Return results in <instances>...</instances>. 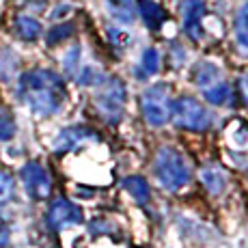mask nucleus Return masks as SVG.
<instances>
[{"label":"nucleus","mask_w":248,"mask_h":248,"mask_svg":"<svg viewBox=\"0 0 248 248\" xmlns=\"http://www.w3.org/2000/svg\"><path fill=\"white\" fill-rule=\"evenodd\" d=\"M22 181L26 192L37 201H44L52 194V179L39 162H28L22 169Z\"/></svg>","instance_id":"423d86ee"},{"label":"nucleus","mask_w":248,"mask_h":248,"mask_svg":"<svg viewBox=\"0 0 248 248\" xmlns=\"http://www.w3.org/2000/svg\"><path fill=\"white\" fill-rule=\"evenodd\" d=\"M181 16H184V31L192 41H201L203 28L201 20L205 16V2L203 0H184L181 2Z\"/></svg>","instance_id":"6e6552de"},{"label":"nucleus","mask_w":248,"mask_h":248,"mask_svg":"<svg viewBox=\"0 0 248 248\" xmlns=\"http://www.w3.org/2000/svg\"><path fill=\"white\" fill-rule=\"evenodd\" d=\"M138 11H140L142 22H145V26L149 31H158L162 24L166 22V11L154 0H140L138 2Z\"/></svg>","instance_id":"9b49d317"},{"label":"nucleus","mask_w":248,"mask_h":248,"mask_svg":"<svg viewBox=\"0 0 248 248\" xmlns=\"http://www.w3.org/2000/svg\"><path fill=\"white\" fill-rule=\"evenodd\" d=\"M235 39L244 50H248V2L242 4L235 16Z\"/></svg>","instance_id":"f3484780"},{"label":"nucleus","mask_w":248,"mask_h":248,"mask_svg":"<svg viewBox=\"0 0 248 248\" xmlns=\"http://www.w3.org/2000/svg\"><path fill=\"white\" fill-rule=\"evenodd\" d=\"M218 80H220V69L214 63H209V61H203V63H199L194 67V84L197 87L207 89L214 82H218Z\"/></svg>","instance_id":"4468645a"},{"label":"nucleus","mask_w":248,"mask_h":248,"mask_svg":"<svg viewBox=\"0 0 248 248\" xmlns=\"http://www.w3.org/2000/svg\"><path fill=\"white\" fill-rule=\"evenodd\" d=\"M170 119L179 130L188 132H205L209 127V121H212L203 104L197 102L194 97H188V95L173 102V117Z\"/></svg>","instance_id":"20e7f679"},{"label":"nucleus","mask_w":248,"mask_h":248,"mask_svg":"<svg viewBox=\"0 0 248 248\" xmlns=\"http://www.w3.org/2000/svg\"><path fill=\"white\" fill-rule=\"evenodd\" d=\"M140 76H155L160 71V54L155 47H147L145 52H142V59H140Z\"/></svg>","instance_id":"a211bd4d"},{"label":"nucleus","mask_w":248,"mask_h":248,"mask_svg":"<svg viewBox=\"0 0 248 248\" xmlns=\"http://www.w3.org/2000/svg\"><path fill=\"white\" fill-rule=\"evenodd\" d=\"M125 102H127V93H125V84L119 78H110L106 84L102 87V91L95 97L97 110L102 112V117L108 123H119L125 112Z\"/></svg>","instance_id":"39448f33"},{"label":"nucleus","mask_w":248,"mask_h":248,"mask_svg":"<svg viewBox=\"0 0 248 248\" xmlns=\"http://www.w3.org/2000/svg\"><path fill=\"white\" fill-rule=\"evenodd\" d=\"M74 35V24H59V26H54L50 32H47V44L50 46H56L61 44V41L69 39V37Z\"/></svg>","instance_id":"aec40b11"},{"label":"nucleus","mask_w":248,"mask_h":248,"mask_svg":"<svg viewBox=\"0 0 248 248\" xmlns=\"http://www.w3.org/2000/svg\"><path fill=\"white\" fill-rule=\"evenodd\" d=\"M155 177L164 190H179L190 179L188 160L173 147H162L155 155Z\"/></svg>","instance_id":"f03ea898"},{"label":"nucleus","mask_w":248,"mask_h":248,"mask_svg":"<svg viewBox=\"0 0 248 248\" xmlns=\"http://www.w3.org/2000/svg\"><path fill=\"white\" fill-rule=\"evenodd\" d=\"M201 184L212 194H222L227 188V175L218 164H207L201 169Z\"/></svg>","instance_id":"9d476101"},{"label":"nucleus","mask_w":248,"mask_h":248,"mask_svg":"<svg viewBox=\"0 0 248 248\" xmlns=\"http://www.w3.org/2000/svg\"><path fill=\"white\" fill-rule=\"evenodd\" d=\"M16 136V121L7 108L0 106V140H11Z\"/></svg>","instance_id":"6ab92c4d"},{"label":"nucleus","mask_w":248,"mask_h":248,"mask_svg":"<svg viewBox=\"0 0 248 248\" xmlns=\"http://www.w3.org/2000/svg\"><path fill=\"white\" fill-rule=\"evenodd\" d=\"M20 95L37 117H50L65 102V82L54 71L35 69L22 76Z\"/></svg>","instance_id":"f257e3e1"},{"label":"nucleus","mask_w":248,"mask_h":248,"mask_svg":"<svg viewBox=\"0 0 248 248\" xmlns=\"http://www.w3.org/2000/svg\"><path fill=\"white\" fill-rule=\"evenodd\" d=\"M89 140H99L97 132L89 130V127H67V130H61V134L54 140V151L63 154V151H71L76 147H80L82 142Z\"/></svg>","instance_id":"1a4fd4ad"},{"label":"nucleus","mask_w":248,"mask_h":248,"mask_svg":"<svg viewBox=\"0 0 248 248\" xmlns=\"http://www.w3.org/2000/svg\"><path fill=\"white\" fill-rule=\"evenodd\" d=\"M102 76H99V71H95V69H84V74L78 78V82H82V84H95V82H102Z\"/></svg>","instance_id":"5701e85b"},{"label":"nucleus","mask_w":248,"mask_h":248,"mask_svg":"<svg viewBox=\"0 0 248 248\" xmlns=\"http://www.w3.org/2000/svg\"><path fill=\"white\" fill-rule=\"evenodd\" d=\"M240 93H242V97H244V102L248 106V74H244L240 78Z\"/></svg>","instance_id":"b1692460"},{"label":"nucleus","mask_w":248,"mask_h":248,"mask_svg":"<svg viewBox=\"0 0 248 248\" xmlns=\"http://www.w3.org/2000/svg\"><path fill=\"white\" fill-rule=\"evenodd\" d=\"M17 32H20L22 39L26 41H35L37 37L41 35V24L35 20V17H28V16H20L17 17Z\"/></svg>","instance_id":"dca6fc26"},{"label":"nucleus","mask_w":248,"mask_h":248,"mask_svg":"<svg viewBox=\"0 0 248 248\" xmlns=\"http://www.w3.org/2000/svg\"><path fill=\"white\" fill-rule=\"evenodd\" d=\"M203 91H205V99L209 104H214V106H225V104H229V99H231V87L227 82H222V80H218V82H214L212 87H207Z\"/></svg>","instance_id":"2eb2a0df"},{"label":"nucleus","mask_w":248,"mask_h":248,"mask_svg":"<svg viewBox=\"0 0 248 248\" xmlns=\"http://www.w3.org/2000/svg\"><path fill=\"white\" fill-rule=\"evenodd\" d=\"M123 188L125 192L134 199L136 203L140 205H147L151 201V188H149V181L140 175H132V177H125L123 179Z\"/></svg>","instance_id":"ddd939ff"},{"label":"nucleus","mask_w":248,"mask_h":248,"mask_svg":"<svg viewBox=\"0 0 248 248\" xmlns=\"http://www.w3.org/2000/svg\"><path fill=\"white\" fill-rule=\"evenodd\" d=\"M9 242V218L4 209H0V248Z\"/></svg>","instance_id":"4be33fe9"},{"label":"nucleus","mask_w":248,"mask_h":248,"mask_svg":"<svg viewBox=\"0 0 248 248\" xmlns=\"http://www.w3.org/2000/svg\"><path fill=\"white\" fill-rule=\"evenodd\" d=\"M108 13L119 24H134L136 20V2L134 0H108Z\"/></svg>","instance_id":"f8f14e48"},{"label":"nucleus","mask_w":248,"mask_h":248,"mask_svg":"<svg viewBox=\"0 0 248 248\" xmlns=\"http://www.w3.org/2000/svg\"><path fill=\"white\" fill-rule=\"evenodd\" d=\"M80 222H82V212H80L78 205H74L67 199H56L50 205V212H47V225H50V229L61 231V229L80 225Z\"/></svg>","instance_id":"0eeeda50"},{"label":"nucleus","mask_w":248,"mask_h":248,"mask_svg":"<svg viewBox=\"0 0 248 248\" xmlns=\"http://www.w3.org/2000/svg\"><path fill=\"white\" fill-rule=\"evenodd\" d=\"M13 194V179L9 173H4V170H0V203L9 201Z\"/></svg>","instance_id":"412c9836"},{"label":"nucleus","mask_w":248,"mask_h":248,"mask_svg":"<svg viewBox=\"0 0 248 248\" xmlns=\"http://www.w3.org/2000/svg\"><path fill=\"white\" fill-rule=\"evenodd\" d=\"M140 112L147 125L162 127L173 117V97L169 84H151L140 95Z\"/></svg>","instance_id":"7ed1b4c3"}]
</instances>
